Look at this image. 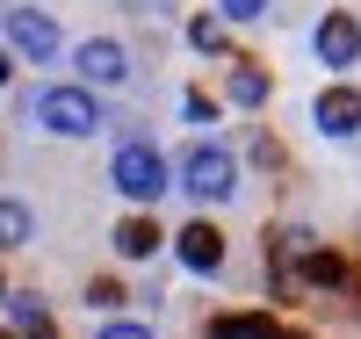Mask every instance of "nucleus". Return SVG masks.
<instances>
[{
    "mask_svg": "<svg viewBox=\"0 0 361 339\" xmlns=\"http://www.w3.org/2000/svg\"><path fill=\"white\" fill-rule=\"evenodd\" d=\"M8 80H15V66H8V51H0V87H8Z\"/></svg>",
    "mask_w": 361,
    "mask_h": 339,
    "instance_id": "obj_17",
    "label": "nucleus"
},
{
    "mask_svg": "<svg viewBox=\"0 0 361 339\" xmlns=\"http://www.w3.org/2000/svg\"><path fill=\"white\" fill-rule=\"evenodd\" d=\"M224 15L231 22H253V15H267V0H224Z\"/></svg>",
    "mask_w": 361,
    "mask_h": 339,
    "instance_id": "obj_15",
    "label": "nucleus"
},
{
    "mask_svg": "<svg viewBox=\"0 0 361 339\" xmlns=\"http://www.w3.org/2000/svg\"><path fill=\"white\" fill-rule=\"evenodd\" d=\"M102 339H152V332H145V325H109Z\"/></svg>",
    "mask_w": 361,
    "mask_h": 339,
    "instance_id": "obj_16",
    "label": "nucleus"
},
{
    "mask_svg": "<svg viewBox=\"0 0 361 339\" xmlns=\"http://www.w3.org/2000/svg\"><path fill=\"white\" fill-rule=\"evenodd\" d=\"M29 231H37V217H29L22 202H0V245H22Z\"/></svg>",
    "mask_w": 361,
    "mask_h": 339,
    "instance_id": "obj_12",
    "label": "nucleus"
},
{
    "mask_svg": "<svg viewBox=\"0 0 361 339\" xmlns=\"http://www.w3.org/2000/svg\"><path fill=\"white\" fill-rule=\"evenodd\" d=\"M0 296H8V289H0Z\"/></svg>",
    "mask_w": 361,
    "mask_h": 339,
    "instance_id": "obj_19",
    "label": "nucleus"
},
{
    "mask_svg": "<svg viewBox=\"0 0 361 339\" xmlns=\"http://www.w3.org/2000/svg\"><path fill=\"white\" fill-rule=\"evenodd\" d=\"M318 58L347 73L354 58H361V22H354V15H325V22H318Z\"/></svg>",
    "mask_w": 361,
    "mask_h": 339,
    "instance_id": "obj_5",
    "label": "nucleus"
},
{
    "mask_svg": "<svg viewBox=\"0 0 361 339\" xmlns=\"http://www.w3.org/2000/svg\"><path fill=\"white\" fill-rule=\"evenodd\" d=\"M231 101H246V109H253V101H267V73L238 66V73H231Z\"/></svg>",
    "mask_w": 361,
    "mask_h": 339,
    "instance_id": "obj_13",
    "label": "nucleus"
},
{
    "mask_svg": "<svg viewBox=\"0 0 361 339\" xmlns=\"http://www.w3.org/2000/svg\"><path fill=\"white\" fill-rule=\"evenodd\" d=\"M304 282L340 289V282H347V260H340V253H304Z\"/></svg>",
    "mask_w": 361,
    "mask_h": 339,
    "instance_id": "obj_11",
    "label": "nucleus"
},
{
    "mask_svg": "<svg viewBox=\"0 0 361 339\" xmlns=\"http://www.w3.org/2000/svg\"><path fill=\"white\" fill-rule=\"evenodd\" d=\"M318 130L325 137H354L361 130V94H354V87H325V94H318Z\"/></svg>",
    "mask_w": 361,
    "mask_h": 339,
    "instance_id": "obj_6",
    "label": "nucleus"
},
{
    "mask_svg": "<svg viewBox=\"0 0 361 339\" xmlns=\"http://www.w3.org/2000/svg\"><path fill=\"white\" fill-rule=\"evenodd\" d=\"M173 245H180V260H188L195 274H209V267L224 260V238H217V224H188V231H180Z\"/></svg>",
    "mask_w": 361,
    "mask_h": 339,
    "instance_id": "obj_8",
    "label": "nucleus"
},
{
    "mask_svg": "<svg viewBox=\"0 0 361 339\" xmlns=\"http://www.w3.org/2000/svg\"><path fill=\"white\" fill-rule=\"evenodd\" d=\"M159 245V224H145V217H130L123 231H116V253H130V260H145Z\"/></svg>",
    "mask_w": 361,
    "mask_h": 339,
    "instance_id": "obj_10",
    "label": "nucleus"
},
{
    "mask_svg": "<svg viewBox=\"0 0 361 339\" xmlns=\"http://www.w3.org/2000/svg\"><path fill=\"white\" fill-rule=\"evenodd\" d=\"M15 318H22V332H29V339H51V318L37 311V303H15Z\"/></svg>",
    "mask_w": 361,
    "mask_h": 339,
    "instance_id": "obj_14",
    "label": "nucleus"
},
{
    "mask_svg": "<svg viewBox=\"0 0 361 339\" xmlns=\"http://www.w3.org/2000/svg\"><path fill=\"white\" fill-rule=\"evenodd\" d=\"M209 339H282V325L260 318V311H231V318L209 325Z\"/></svg>",
    "mask_w": 361,
    "mask_h": 339,
    "instance_id": "obj_9",
    "label": "nucleus"
},
{
    "mask_svg": "<svg viewBox=\"0 0 361 339\" xmlns=\"http://www.w3.org/2000/svg\"><path fill=\"white\" fill-rule=\"evenodd\" d=\"M180 188H188V195H202V202H224V195H231V152L195 144L188 159H180Z\"/></svg>",
    "mask_w": 361,
    "mask_h": 339,
    "instance_id": "obj_2",
    "label": "nucleus"
},
{
    "mask_svg": "<svg viewBox=\"0 0 361 339\" xmlns=\"http://www.w3.org/2000/svg\"><path fill=\"white\" fill-rule=\"evenodd\" d=\"M116 188H123L130 202H152V195L166 188L159 152H152V144H123V152H116Z\"/></svg>",
    "mask_w": 361,
    "mask_h": 339,
    "instance_id": "obj_3",
    "label": "nucleus"
},
{
    "mask_svg": "<svg viewBox=\"0 0 361 339\" xmlns=\"http://www.w3.org/2000/svg\"><path fill=\"white\" fill-rule=\"evenodd\" d=\"M0 339H15V332H0Z\"/></svg>",
    "mask_w": 361,
    "mask_h": 339,
    "instance_id": "obj_18",
    "label": "nucleus"
},
{
    "mask_svg": "<svg viewBox=\"0 0 361 339\" xmlns=\"http://www.w3.org/2000/svg\"><path fill=\"white\" fill-rule=\"evenodd\" d=\"M37 109H44V130H58V137H94L102 130V109H94L87 87H51Z\"/></svg>",
    "mask_w": 361,
    "mask_h": 339,
    "instance_id": "obj_1",
    "label": "nucleus"
},
{
    "mask_svg": "<svg viewBox=\"0 0 361 339\" xmlns=\"http://www.w3.org/2000/svg\"><path fill=\"white\" fill-rule=\"evenodd\" d=\"M8 44L29 58V66H44V58H58V22L51 15H37V8H8Z\"/></svg>",
    "mask_w": 361,
    "mask_h": 339,
    "instance_id": "obj_4",
    "label": "nucleus"
},
{
    "mask_svg": "<svg viewBox=\"0 0 361 339\" xmlns=\"http://www.w3.org/2000/svg\"><path fill=\"white\" fill-rule=\"evenodd\" d=\"M130 73V58H123V44H109V37H94V44H80V80H94V87H116Z\"/></svg>",
    "mask_w": 361,
    "mask_h": 339,
    "instance_id": "obj_7",
    "label": "nucleus"
}]
</instances>
